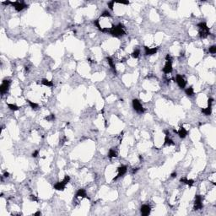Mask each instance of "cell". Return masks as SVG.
I'll list each match as a JSON object with an SVG mask.
<instances>
[{
  "label": "cell",
  "instance_id": "484cf974",
  "mask_svg": "<svg viewBox=\"0 0 216 216\" xmlns=\"http://www.w3.org/2000/svg\"><path fill=\"white\" fill-rule=\"evenodd\" d=\"M46 119L47 120V121H53V120L55 119V116L53 115V114H51V115H49V116L46 117Z\"/></svg>",
  "mask_w": 216,
  "mask_h": 216
},
{
  "label": "cell",
  "instance_id": "5bb4252c",
  "mask_svg": "<svg viewBox=\"0 0 216 216\" xmlns=\"http://www.w3.org/2000/svg\"><path fill=\"white\" fill-rule=\"evenodd\" d=\"M76 197H81V198H83V197H86L85 190H84V189H79L77 193H76Z\"/></svg>",
  "mask_w": 216,
  "mask_h": 216
},
{
  "label": "cell",
  "instance_id": "4316f807",
  "mask_svg": "<svg viewBox=\"0 0 216 216\" xmlns=\"http://www.w3.org/2000/svg\"><path fill=\"white\" fill-rule=\"evenodd\" d=\"M101 16L102 17H111V15H110V13L108 12V11H105V12L101 15Z\"/></svg>",
  "mask_w": 216,
  "mask_h": 216
},
{
  "label": "cell",
  "instance_id": "ba28073f",
  "mask_svg": "<svg viewBox=\"0 0 216 216\" xmlns=\"http://www.w3.org/2000/svg\"><path fill=\"white\" fill-rule=\"evenodd\" d=\"M127 171H128V167H127L126 166H120V167L117 169V171H118L117 176H116V177H114L113 181H116L117 178H119V177H121V176H123V175L127 172Z\"/></svg>",
  "mask_w": 216,
  "mask_h": 216
},
{
  "label": "cell",
  "instance_id": "836d02e7",
  "mask_svg": "<svg viewBox=\"0 0 216 216\" xmlns=\"http://www.w3.org/2000/svg\"><path fill=\"white\" fill-rule=\"evenodd\" d=\"M40 214H41V212H40V211H38V212H36V214H34V215H40Z\"/></svg>",
  "mask_w": 216,
  "mask_h": 216
},
{
  "label": "cell",
  "instance_id": "d6a6232c",
  "mask_svg": "<svg viewBox=\"0 0 216 216\" xmlns=\"http://www.w3.org/2000/svg\"><path fill=\"white\" fill-rule=\"evenodd\" d=\"M171 177H176V173H172Z\"/></svg>",
  "mask_w": 216,
  "mask_h": 216
},
{
  "label": "cell",
  "instance_id": "d6986e66",
  "mask_svg": "<svg viewBox=\"0 0 216 216\" xmlns=\"http://www.w3.org/2000/svg\"><path fill=\"white\" fill-rule=\"evenodd\" d=\"M42 84L45 86H47V87H51V86L53 85V83L52 81H49L48 80H46V79H43L42 80Z\"/></svg>",
  "mask_w": 216,
  "mask_h": 216
},
{
  "label": "cell",
  "instance_id": "1f68e13d",
  "mask_svg": "<svg viewBox=\"0 0 216 216\" xmlns=\"http://www.w3.org/2000/svg\"><path fill=\"white\" fill-rule=\"evenodd\" d=\"M31 199L33 200V201H37V197H36L34 195H31Z\"/></svg>",
  "mask_w": 216,
  "mask_h": 216
},
{
  "label": "cell",
  "instance_id": "d4e9b609",
  "mask_svg": "<svg viewBox=\"0 0 216 216\" xmlns=\"http://www.w3.org/2000/svg\"><path fill=\"white\" fill-rule=\"evenodd\" d=\"M209 53H213V54H214V53H216V46H210L209 47Z\"/></svg>",
  "mask_w": 216,
  "mask_h": 216
},
{
  "label": "cell",
  "instance_id": "3957f363",
  "mask_svg": "<svg viewBox=\"0 0 216 216\" xmlns=\"http://www.w3.org/2000/svg\"><path fill=\"white\" fill-rule=\"evenodd\" d=\"M133 106L134 110L138 112V113H143L144 111V109L142 104H141L140 101H138V100H133Z\"/></svg>",
  "mask_w": 216,
  "mask_h": 216
},
{
  "label": "cell",
  "instance_id": "9a60e30c",
  "mask_svg": "<svg viewBox=\"0 0 216 216\" xmlns=\"http://www.w3.org/2000/svg\"><path fill=\"white\" fill-rule=\"evenodd\" d=\"M106 60H107V63H108V64H109V66L111 67V68L116 73V67H115V63H114L113 59L109 57H107Z\"/></svg>",
  "mask_w": 216,
  "mask_h": 216
},
{
  "label": "cell",
  "instance_id": "f546056e",
  "mask_svg": "<svg viewBox=\"0 0 216 216\" xmlns=\"http://www.w3.org/2000/svg\"><path fill=\"white\" fill-rule=\"evenodd\" d=\"M166 61H171V55H169V54L166 55Z\"/></svg>",
  "mask_w": 216,
  "mask_h": 216
},
{
  "label": "cell",
  "instance_id": "ac0fdd59",
  "mask_svg": "<svg viewBox=\"0 0 216 216\" xmlns=\"http://www.w3.org/2000/svg\"><path fill=\"white\" fill-rule=\"evenodd\" d=\"M202 112L206 116H208L211 114L212 112V106H208L207 108H204V109H202Z\"/></svg>",
  "mask_w": 216,
  "mask_h": 216
},
{
  "label": "cell",
  "instance_id": "30bf717a",
  "mask_svg": "<svg viewBox=\"0 0 216 216\" xmlns=\"http://www.w3.org/2000/svg\"><path fill=\"white\" fill-rule=\"evenodd\" d=\"M66 185H67V183L63 180L62 182H58L56 183L54 185V188L56 190H57V191H63L65 189Z\"/></svg>",
  "mask_w": 216,
  "mask_h": 216
},
{
  "label": "cell",
  "instance_id": "7a4b0ae2",
  "mask_svg": "<svg viewBox=\"0 0 216 216\" xmlns=\"http://www.w3.org/2000/svg\"><path fill=\"white\" fill-rule=\"evenodd\" d=\"M197 26L199 27V36L201 38H206L210 34L209 28L206 25L205 22H201L197 25Z\"/></svg>",
  "mask_w": 216,
  "mask_h": 216
},
{
  "label": "cell",
  "instance_id": "f1b7e54d",
  "mask_svg": "<svg viewBox=\"0 0 216 216\" xmlns=\"http://www.w3.org/2000/svg\"><path fill=\"white\" fill-rule=\"evenodd\" d=\"M38 154H39V151H38V150H35V151L33 152V154H32V157H34V158L37 157V156H38Z\"/></svg>",
  "mask_w": 216,
  "mask_h": 216
},
{
  "label": "cell",
  "instance_id": "cb8c5ba5",
  "mask_svg": "<svg viewBox=\"0 0 216 216\" xmlns=\"http://www.w3.org/2000/svg\"><path fill=\"white\" fill-rule=\"evenodd\" d=\"M28 103L30 104V107H31L32 109H37L38 108V104H36V103L33 102V101H27Z\"/></svg>",
  "mask_w": 216,
  "mask_h": 216
},
{
  "label": "cell",
  "instance_id": "52a82bcc",
  "mask_svg": "<svg viewBox=\"0 0 216 216\" xmlns=\"http://www.w3.org/2000/svg\"><path fill=\"white\" fill-rule=\"evenodd\" d=\"M11 4L15 7V10L18 11V12L23 10L24 8H25L27 7L24 3H20V2H11Z\"/></svg>",
  "mask_w": 216,
  "mask_h": 216
},
{
  "label": "cell",
  "instance_id": "8fae6325",
  "mask_svg": "<svg viewBox=\"0 0 216 216\" xmlns=\"http://www.w3.org/2000/svg\"><path fill=\"white\" fill-rule=\"evenodd\" d=\"M140 211H141L142 215H144V216L149 215V213H150V207H149V205H147V204H144V205H142V207H141Z\"/></svg>",
  "mask_w": 216,
  "mask_h": 216
},
{
  "label": "cell",
  "instance_id": "44dd1931",
  "mask_svg": "<svg viewBox=\"0 0 216 216\" xmlns=\"http://www.w3.org/2000/svg\"><path fill=\"white\" fill-rule=\"evenodd\" d=\"M108 156H109L110 158L117 157V151H116L115 149H111L109 150V154H108Z\"/></svg>",
  "mask_w": 216,
  "mask_h": 216
},
{
  "label": "cell",
  "instance_id": "9c48e42d",
  "mask_svg": "<svg viewBox=\"0 0 216 216\" xmlns=\"http://www.w3.org/2000/svg\"><path fill=\"white\" fill-rule=\"evenodd\" d=\"M163 72L166 74H169L172 72V62L171 61H166V63L165 67L163 68Z\"/></svg>",
  "mask_w": 216,
  "mask_h": 216
},
{
  "label": "cell",
  "instance_id": "5b68a950",
  "mask_svg": "<svg viewBox=\"0 0 216 216\" xmlns=\"http://www.w3.org/2000/svg\"><path fill=\"white\" fill-rule=\"evenodd\" d=\"M176 83L178 84V86L181 89H184L186 84H187V81L185 80V78L182 75H176Z\"/></svg>",
  "mask_w": 216,
  "mask_h": 216
},
{
  "label": "cell",
  "instance_id": "6da1fadb",
  "mask_svg": "<svg viewBox=\"0 0 216 216\" xmlns=\"http://www.w3.org/2000/svg\"><path fill=\"white\" fill-rule=\"evenodd\" d=\"M110 33H111L113 36L119 37V36H123V35H125L126 32L124 30L123 25L119 24V25H117L112 26V27L110 29Z\"/></svg>",
  "mask_w": 216,
  "mask_h": 216
},
{
  "label": "cell",
  "instance_id": "ffe728a7",
  "mask_svg": "<svg viewBox=\"0 0 216 216\" xmlns=\"http://www.w3.org/2000/svg\"><path fill=\"white\" fill-rule=\"evenodd\" d=\"M185 92H186V95H187L188 96H193V95H194V90H193V89L192 87H189V88L186 89Z\"/></svg>",
  "mask_w": 216,
  "mask_h": 216
},
{
  "label": "cell",
  "instance_id": "603a6c76",
  "mask_svg": "<svg viewBox=\"0 0 216 216\" xmlns=\"http://www.w3.org/2000/svg\"><path fill=\"white\" fill-rule=\"evenodd\" d=\"M139 53H140L139 50H135V51L133 52V53L131 54V56H132L133 58H138V57H139Z\"/></svg>",
  "mask_w": 216,
  "mask_h": 216
},
{
  "label": "cell",
  "instance_id": "e575fe53",
  "mask_svg": "<svg viewBox=\"0 0 216 216\" xmlns=\"http://www.w3.org/2000/svg\"><path fill=\"white\" fill-rule=\"evenodd\" d=\"M4 176H5V177L8 176V172H5V173H4Z\"/></svg>",
  "mask_w": 216,
  "mask_h": 216
},
{
  "label": "cell",
  "instance_id": "7c38bea8",
  "mask_svg": "<svg viewBox=\"0 0 216 216\" xmlns=\"http://www.w3.org/2000/svg\"><path fill=\"white\" fill-rule=\"evenodd\" d=\"M145 49V55H153L155 54L157 52V47H153V48H149L148 46H144Z\"/></svg>",
  "mask_w": 216,
  "mask_h": 216
},
{
  "label": "cell",
  "instance_id": "83f0119b",
  "mask_svg": "<svg viewBox=\"0 0 216 216\" xmlns=\"http://www.w3.org/2000/svg\"><path fill=\"white\" fill-rule=\"evenodd\" d=\"M114 4H115V1H111V2H109L108 3V6H109V8H111V10L113 9V5Z\"/></svg>",
  "mask_w": 216,
  "mask_h": 216
},
{
  "label": "cell",
  "instance_id": "8992f818",
  "mask_svg": "<svg viewBox=\"0 0 216 216\" xmlns=\"http://www.w3.org/2000/svg\"><path fill=\"white\" fill-rule=\"evenodd\" d=\"M9 84H10V80H4L0 86V91H1V94L4 95V93H6L8 91V88H9Z\"/></svg>",
  "mask_w": 216,
  "mask_h": 216
},
{
  "label": "cell",
  "instance_id": "4fadbf2b",
  "mask_svg": "<svg viewBox=\"0 0 216 216\" xmlns=\"http://www.w3.org/2000/svg\"><path fill=\"white\" fill-rule=\"evenodd\" d=\"M176 133H178L179 137H180L181 139H184L185 137L187 136V131L183 127H182V128L179 129V131H176Z\"/></svg>",
  "mask_w": 216,
  "mask_h": 216
},
{
  "label": "cell",
  "instance_id": "277c9868",
  "mask_svg": "<svg viewBox=\"0 0 216 216\" xmlns=\"http://www.w3.org/2000/svg\"><path fill=\"white\" fill-rule=\"evenodd\" d=\"M202 201H203V197L200 195H197L195 197V202H194V209L195 210H198L201 209L203 208V204H202Z\"/></svg>",
  "mask_w": 216,
  "mask_h": 216
},
{
  "label": "cell",
  "instance_id": "4dcf8cb0",
  "mask_svg": "<svg viewBox=\"0 0 216 216\" xmlns=\"http://www.w3.org/2000/svg\"><path fill=\"white\" fill-rule=\"evenodd\" d=\"M118 4H128L129 2L128 1H122V2H118Z\"/></svg>",
  "mask_w": 216,
  "mask_h": 216
},
{
  "label": "cell",
  "instance_id": "2e32d148",
  "mask_svg": "<svg viewBox=\"0 0 216 216\" xmlns=\"http://www.w3.org/2000/svg\"><path fill=\"white\" fill-rule=\"evenodd\" d=\"M180 182H183V183H185V184L188 185V186H190V187H191V186H193V183H194V181H193V180H191V179H187V178H181Z\"/></svg>",
  "mask_w": 216,
  "mask_h": 216
},
{
  "label": "cell",
  "instance_id": "e0dca14e",
  "mask_svg": "<svg viewBox=\"0 0 216 216\" xmlns=\"http://www.w3.org/2000/svg\"><path fill=\"white\" fill-rule=\"evenodd\" d=\"M173 144H175L174 142H173V140L169 138V134H166V139H165V145L170 146V145H173Z\"/></svg>",
  "mask_w": 216,
  "mask_h": 216
},
{
  "label": "cell",
  "instance_id": "7402d4cb",
  "mask_svg": "<svg viewBox=\"0 0 216 216\" xmlns=\"http://www.w3.org/2000/svg\"><path fill=\"white\" fill-rule=\"evenodd\" d=\"M8 106L9 109L12 110V111H18V110L19 109V106H17L16 105H14V104H8Z\"/></svg>",
  "mask_w": 216,
  "mask_h": 216
}]
</instances>
